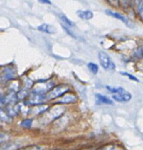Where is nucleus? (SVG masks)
<instances>
[{"label": "nucleus", "mask_w": 143, "mask_h": 150, "mask_svg": "<svg viewBox=\"0 0 143 150\" xmlns=\"http://www.w3.org/2000/svg\"><path fill=\"white\" fill-rule=\"evenodd\" d=\"M107 89L113 94L112 98L117 102L120 103H126L129 102L132 99V96L129 92L125 90L123 88H111L110 86H107Z\"/></svg>", "instance_id": "nucleus-1"}, {"label": "nucleus", "mask_w": 143, "mask_h": 150, "mask_svg": "<svg viewBox=\"0 0 143 150\" xmlns=\"http://www.w3.org/2000/svg\"><path fill=\"white\" fill-rule=\"evenodd\" d=\"M76 14L83 20H90L93 18V13L90 10H78Z\"/></svg>", "instance_id": "nucleus-9"}, {"label": "nucleus", "mask_w": 143, "mask_h": 150, "mask_svg": "<svg viewBox=\"0 0 143 150\" xmlns=\"http://www.w3.org/2000/svg\"><path fill=\"white\" fill-rule=\"evenodd\" d=\"M106 13L109 16H112L113 18H115L118 19V20H120L121 21H123L126 26H129V27H132L133 26V23L126 16H123V15L120 14V13H116V12H113L112 10H106Z\"/></svg>", "instance_id": "nucleus-6"}, {"label": "nucleus", "mask_w": 143, "mask_h": 150, "mask_svg": "<svg viewBox=\"0 0 143 150\" xmlns=\"http://www.w3.org/2000/svg\"><path fill=\"white\" fill-rule=\"evenodd\" d=\"M137 3V6L138 11H139V15L141 16H142V0H135Z\"/></svg>", "instance_id": "nucleus-16"}, {"label": "nucleus", "mask_w": 143, "mask_h": 150, "mask_svg": "<svg viewBox=\"0 0 143 150\" xmlns=\"http://www.w3.org/2000/svg\"><path fill=\"white\" fill-rule=\"evenodd\" d=\"M19 147L18 144L16 142H10V143L5 144L1 147H0V150H16Z\"/></svg>", "instance_id": "nucleus-11"}, {"label": "nucleus", "mask_w": 143, "mask_h": 150, "mask_svg": "<svg viewBox=\"0 0 143 150\" xmlns=\"http://www.w3.org/2000/svg\"><path fill=\"white\" fill-rule=\"evenodd\" d=\"M7 139H8V136L7 135L4 134V133H0V146L4 142H6Z\"/></svg>", "instance_id": "nucleus-20"}, {"label": "nucleus", "mask_w": 143, "mask_h": 150, "mask_svg": "<svg viewBox=\"0 0 143 150\" xmlns=\"http://www.w3.org/2000/svg\"><path fill=\"white\" fill-rule=\"evenodd\" d=\"M98 59L101 66L104 67L105 70H112L115 68V64L111 59L110 56L104 51H100L98 53Z\"/></svg>", "instance_id": "nucleus-3"}, {"label": "nucleus", "mask_w": 143, "mask_h": 150, "mask_svg": "<svg viewBox=\"0 0 143 150\" xmlns=\"http://www.w3.org/2000/svg\"><path fill=\"white\" fill-rule=\"evenodd\" d=\"M32 124V120L30 119H26V120L22 121V122L21 123V127H25V128H29L31 127Z\"/></svg>", "instance_id": "nucleus-15"}, {"label": "nucleus", "mask_w": 143, "mask_h": 150, "mask_svg": "<svg viewBox=\"0 0 143 150\" xmlns=\"http://www.w3.org/2000/svg\"><path fill=\"white\" fill-rule=\"evenodd\" d=\"M45 95H41V94L38 93H33L31 95V96L28 98L27 100L26 101L25 103L27 105H41L42 104L44 101L46 100Z\"/></svg>", "instance_id": "nucleus-5"}, {"label": "nucleus", "mask_w": 143, "mask_h": 150, "mask_svg": "<svg viewBox=\"0 0 143 150\" xmlns=\"http://www.w3.org/2000/svg\"><path fill=\"white\" fill-rule=\"evenodd\" d=\"M65 111V108L63 106H56L54 107L53 108H51L48 112H47L45 114V117H43L44 120H46V121L48 122H49V121L51 120H54L56 119H57L58 117H60L62 114L64 113Z\"/></svg>", "instance_id": "nucleus-4"}, {"label": "nucleus", "mask_w": 143, "mask_h": 150, "mask_svg": "<svg viewBox=\"0 0 143 150\" xmlns=\"http://www.w3.org/2000/svg\"><path fill=\"white\" fill-rule=\"evenodd\" d=\"M10 117H10L9 114L6 111H4L2 109H0V122H10L11 120Z\"/></svg>", "instance_id": "nucleus-12"}, {"label": "nucleus", "mask_w": 143, "mask_h": 150, "mask_svg": "<svg viewBox=\"0 0 143 150\" xmlns=\"http://www.w3.org/2000/svg\"><path fill=\"white\" fill-rule=\"evenodd\" d=\"M60 19H61V20H62V21L64 22V23H65V24L67 25V26H73L75 25L74 23H73V21H70V19L68 18L67 16H65V15L60 14Z\"/></svg>", "instance_id": "nucleus-14"}, {"label": "nucleus", "mask_w": 143, "mask_h": 150, "mask_svg": "<svg viewBox=\"0 0 143 150\" xmlns=\"http://www.w3.org/2000/svg\"><path fill=\"white\" fill-rule=\"evenodd\" d=\"M68 89L69 87L67 85L63 84L56 86V87L53 88L52 89L49 90V92H47L46 95H45L46 99L53 100L55 99V98H60L62 95H65L68 91Z\"/></svg>", "instance_id": "nucleus-2"}, {"label": "nucleus", "mask_w": 143, "mask_h": 150, "mask_svg": "<svg viewBox=\"0 0 143 150\" xmlns=\"http://www.w3.org/2000/svg\"><path fill=\"white\" fill-rule=\"evenodd\" d=\"M38 29L41 32H45L47 34H53L55 32L54 27L51 25L47 24V23H43V24L40 25L39 26H38Z\"/></svg>", "instance_id": "nucleus-10"}, {"label": "nucleus", "mask_w": 143, "mask_h": 150, "mask_svg": "<svg viewBox=\"0 0 143 150\" xmlns=\"http://www.w3.org/2000/svg\"><path fill=\"white\" fill-rule=\"evenodd\" d=\"M97 100V104L98 105H112L113 102L112 100H110V98H107L105 95H101V94H97L95 95Z\"/></svg>", "instance_id": "nucleus-8"}, {"label": "nucleus", "mask_w": 143, "mask_h": 150, "mask_svg": "<svg viewBox=\"0 0 143 150\" xmlns=\"http://www.w3.org/2000/svg\"><path fill=\"white\" fill-rule=\"evenodd\" d=\"M88 69L90 70V71L91 73H93L94 75H96L97 73H98V66L96 64H95V63L93 62H90L88 63Z\"/></svg>", "instance_id": "nucleus-13"}, {"label": "nucleus", "mask_w": 143, "mask_h": 150, "mask_svg": "<svg viewBox=\"0 0 143 150\" xmlns=\"http://www.w3.org/2000/svg\"><path fill=\"white\" fill-rule=\"evenodd\" d=\"M76 100V97L72 94H67V95H62L60 99L57 100V103L60 104H68L74 103Z\"/></svg>", "instance_id": "nucleus-7"}, {"label": "nucleus", "mask_w": 143, "mask_h": 150, "mask_svg": "<svg viewBox=\"0 0 143 150\" xmlns=\"http://www.w3.org/2000/svg\"><path fill=\"white\" fill-rule=\"evenodd\" d=\"M108 1L113 6H117L119 4V0H108Z\"/></svg>", "instance_id": "nucleus-22"}, {"label": "nucleus", "mask_w": 143, "mask_h": 150, "mask_svg": "<svg viewBox=\"0 0 143 150\" xmlns=\"http://www.w3.org/2000/svg\"><path fill=\"white\" fill-rule=\"evenodd\" d=\"M100 150H123L120 147H118L117 146H115V145H110V146H105V147L102 148Z\"/></svg>", "instance_id": "nucleus-18"}, {"label": "nucleus", "mask_w": 143, "mask_h": 150, "mask_svg": "<svg viewBox=\"0 0 143 150\" xmlns=\"http://www.w3.org/2000/svg\"><path fill=\"white\" fill-rule=\"evenodd\" d=\"M131 1L132 0H119V4H121V5L123 7H128L130 6L131 4Z\"/></svg>", "instance_id": "nucleus-19"}, {"label": "nucleus", "mask_w": 143, "mask_h": 150, "mask_svg": "<svg viewBox=\"0 0 143 150\" xmlns=\"http://www.w3.org/2000/svg\"><path fill=\"white\" fill-rule=\"evenodd\" d=\"M121 74L123 75V76H127V77L129 78V79H130V80H132V81H136V82H139V80H138V79H137V78L135 77V76H134L133 75H131L130 73H126V72H122Z\"/></svg>", "instance_id": "nucleus-17"}, {"label": "nucleus", "mask_w": 143, "mask_h": 150, "mask_svg": "<svg viewBox=\"0 0 143 150\" xmlns=\"http://www.w3.org/2000/svg\"><path fill=\"white\" fill-rule=\"evenodd\" d=\"M41 3H43V4H51V2L50 0H38Z\"/></svg>", "instance_id": "nucleus-23"}, {"label": "nucleus", "mask_w": 143, "mask_h": 150, "mask_svg": "<svg viewBox=\"0 0 143 150\" xmlns=\"http://www.w3.org/2000/svg\"><path fill=\"white\" fill-rule=\"evenodd\" d=\"M46 148L45 146H32V147H29L26 150H45Z\"/></svg>", "instance_id": "nucleus-21"}]
</instances>
